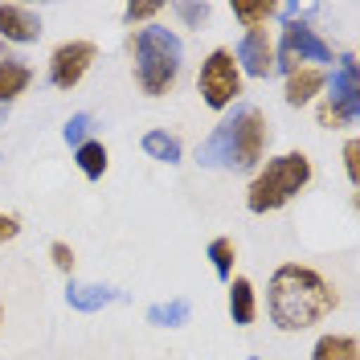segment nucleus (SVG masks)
Returning <instances> with one entry per match:
<instances>
[{"label": "nucleus", "instance_id": "nucleus-3", "mask_svg": "<svg viewBox=\"0 0 360 360\" xmlns=\"http://www.w3.org/2000/svg\"><path fill=\"white\" fill-rule=\"evenodd\" d=\"M131 58H135V82L143 94H168L180 78V58H184V45L172 29L164 25H143L131 37Z\"/></svg>", "mask_w": 360, "mask_h": 360}, {"label": "nucleus", "instance_id": "nucleus-17", "mask_svg": "<svg viewBox=\"0 0 360 360\" xmlns=\"http://www.w3.org/2000/svg\"><path fill=\"white\" fill-rule=\"evenodd\" d=\"M188 299H168V303H156V307H148V323H156V328H184L188 323Z\"/></svg>", "mask_w": 360, "mask_h": 360}, {"label": "nucleus", "instance_id": "nucleus-9", "mask_svg": "<svg viewBox=\"0 0 360 360\" xmlns=\"http://www.w3.org/2000/svg\"><path fill=\"white\" fill-rule=\"evenodd\" d=\"M328 103H332L348 123H356V115H360V82H356V62H352V58H344V62L332 70V94H328Z\"/></svg>", "mask_w": 360, "mask_h": 360}, {"label": "nucleus", "instance_id": "nucleus-5", "mask_svg": "<svg viewBox=\"0 0 360 360\" xmlns=\"http://www.w3.org/2000/svg\"><path fill=\"white\" fill-rule=\"evenodd\" d=\"M197 90H201L205 107H213V111L233 107V98L242 94V70H238V62H233L229 49H213V53L201 62Z\"/></svg>", "mask_w": 360, "mask_h": 360}, {"label": "nucleus", "instance_id": "nucleus-24", "mask_svg": "<svg viewBox=\"0 0 360 360\" xmlns=\"http://www.w3.org/2000/svg\"><path fill=\"white\" fill-rule=\"evenodd\" d=\"M344 168H348V180L356 184V180H360V143H356V139H348V143H344Z\"/></svg>", "mask_w": 360, "mask_h": 360}, {"label": "nucleus", "instance_id": "nucleus-20", "mask_svg": "<svg viewBox=\"0 0 360 360\" xmlns=\"http://www.w3.org/2000/svg\"><path fill=\"white\" fill-rule=\"evenodd\" d=\"M233 258H238L233 238H213V242H209V262H213V270H217V278H221V283L233 278Z\"/></svg>", "mask_w": 360, "mask_h": 360}, {"label": "nucleus", "instance_id": "nucleus-22", "mask_svg": "<svg viewBox=\"0 0 360 360\" xmlns=\"http://www.w3.org/2000/svg\"><path fill=\"white\" fill-rule=\"evenodd\" d=\"M172 13L180 17L184 29H201L209 21V13H213V4H172Z\"/></svg>", "mask_w": 360, "mask_h": 360}, {"label": "nucleus", "instance_id": "nucleus-8", "mask_svg": "<svg viewBox=\"0 0 360 360\" xmlns=\"http://www.w3.org/2000/svg\"><path fill=\"white\" fill-rule=\"evenodd\" d=\"M238 70H246L254 78H266L274 70V41H270L266 29H250L246 37L238 41V53H233Z\"/></svg>", "mask_w": 360, "mask_h": 360}, {"label": "nucleus", "instance_id": "nucleus-27", "mask_svg": "<svg viewBox=\"0 0 360 360\" xmlns=\"http://www.w3.org/2000/svg\"><path fill=\"white\" fill-rule=\"evenodd\" d=\"M4 115H8V111H4V107H0V127H4Z\"/></svg>", "mask_w": 360, "mask_h": 360}, {"label": "nucleus", "instance_id": "nucleus-1", "mask_svg": "<svg viewBox=\"0 0 360 360\" xmlns=\"http://www.w3.org/2000/svg\"><path fill=\"white\" fill-rule=\"evenodd\" d=\"M336 303H340L336 287L311 266L287 262V266H278L270 274L266 307H270L274 328H283V332H303V328L323 323L336 311Z\"/></svg>", "mask_w": 360, "mask_h": 360}, {"label": "nucleus", "instance_id": "nucleus-29", "mask_svg": "<svg viewBox=\"0 0 360 360\" xmlns=\"http://www.w3.org/2000/svg\"><path fill=\"white\" fill-rule=\"evenodd\" d=\"M250 360H258V356H250Z\"/></svg>", "mask_w": 360, "mask_h": 360}, {"label": "nucleus", "instance_id": "nucleus-16", "mask_svg": "<svg viewBox=\"0 0 360 360\" xmlns=\"http://www.w3.org/2000/svg\"><path fill=\"white\" fill-rule=\"evenodd\" d=\"M311 360H360L356 356V340L352 336H319L311 348Z\"/></svg>", "mask_w": 360, "mask_h": 360}, {"label": "nucleus", "instance_id": "nucleus-25", "mask_svg": "<svg viewBox=\"0 0 360 360\" xmlns=\"http://www.w3.org/2000/svg\"><path fill=\"white\" fill-rule=\"evenodd\" d=\"M49 258H53V266L58 270H74V250L66 246V242H49Z\"/></svg>", "mask_w": 360, "mask_h": 360}, {"label": "nucleus", "instance_id": "nucleus-21", "mask_svg": "<svg viewBox=\"0 0 360 360\" xmlns=\"http://www.w3.org/2000/svg\"><path fill=\"white\" fill-rule=\"evenodd\" d=\"M90 123H94V119H90L86 111L70 115V119H66V127H62V139H66L70 148H82V143L90 139Z\"/></svg>", "mask_w": 360, "mask_h": 360}, {"label": "nucleus", "instance_id": "nucleus-18", "mask_svg": "<svg viewBox=\"0 0 360 360\" xmlns=\"http://www.w3.org/2000/svg\"><path fill=\"white\" fill-rule=\"evenodd\" d=\"M143 152L152 160H160V164H180V139L176 135H168V131H148L143 135Z\"/></svg>", "mask_w": 360, "mask_h": 360}, {"label": "nucleus", "instance_id": "nucleus-7", "mask_svg": "<svg viewBox=\"0 0 360 360\" xmlns=\"http://www.w3.org/2000/svg\"><path fill=\"white\" fill-rule=\"evenodd\" d=\"M94 58H98L94 41H62L49 53V82L58 90H74L86 78V70L94 66Z\"/></svg>", "mask_w": 360, "mask_h": 360}, {"label": "nucleus", "instance_id": "nucleus-12", "mask_svg": "<svg viewBox=\"0 0 360 360\" xmlns=\"http://www.w3.org/2000/svg\"><path fill=\"white\" fill-rule=\"evenodd\" d=\"M66 303L74 311H103V307H111L119 303V291L115 287H103V283H70L66 287Z\"/></svg>", "mask_w": 360, "mask_h": 360}, {"label": "nucleus", "instance_id": "nucleus-6", "mask_svg": "<svg viewBox=\"0 0 360 360\" xmlns=\"http://www.w3.org/2000/svg\"><path fill=\"white\" fill-rule=\"evenodd\" d=\"M307 62H332V45L323 41L307 21H291L283 29V37L274 45V66L278 70H299Z\"/></svg>", "mask_w": 360, "mask_h": 360}, {"label": "nucleus", "instance_id": "nucleus-2", "mask_svg": "<svg viewBox=\"0 0 360 360\" xmlns=\"http://www.w3.org/2000/svg\"><path fill=\"white\" fill-rule=\"evenodd\" d=\"M266 143H270L266 115L258 111V107H250V103H238L201 139L197 164L201 168H238L242 172V168H254L258 160L266 156Z\"/></svg>", "mask_w": 360, "mask_h": 360}, {"label": "nucleus", "instance_id": "nucleus-28", "mask_svg": "<svg viewBox=\"0 0 360 360\" xmlns=\"http://www.w3.org/2000/svg\"><path fill=\"white\" fill-rule=\"evenodd\" d=\"M0 323H4V307H0Z\"/></svg>", "mask_w": 360, "mask_h": 360}, {"label": "nucleus", "instance_id": "nucleus-4", "mask_svg": "<svg viewBox=\"0 0 360 360\" xmlns=\"http://www.w3.org/2000/svg\"><path fill=\"white\" fill-rule=\"evenodd\" d=\"M311 184V160L303 152H283V156L266 160V168L250 180L246 205L250 213H274L291 201L295 193H303Z\"/></svg>", "mask_w": 360, "mask_h": 360}, {"label": "nucleus", "instance_id": "nucleus-11", "mask_svg": "<svg viewBox=\"0 0 360 360\" xmlns=\"http://www.w3.org/2000/svg\"><path fill=\"white\" fill-rule=\"evenodd\" d=\"M323 82H328V74L319 66H299L287 74V90H283V98L291 103V107H307L315 94L323 90Z\"/></svg>", "mask_w": 360, "mask_h": 360}, {"label": "nucleus", "instance_id": "nucleus-14", "mask_svg": "<svg viewBox=\"0 0 360 360\" xmlns=\"http://www.w3.org/2000/svg\"><path fill=\"white\" fill-rule=\"evenodd\" d=\"M229 315H233V323H254V315H258V299H254V283L250 278H229Z\"/></svg>", "mask_w": 360, "mask_h": 360}, {"label": "nucleus", "instance_id": "nucleus-15", "mask_svg": "<svg viewBox=\"0 0 360 360\" xmlns=\"http://www.w3.org/2000/svg\"><path fill=\"white\" fill-rule=\"evenodd\" d=\"M278 13V4L274 0H233V17L250 29H266V21Z\"/></svg>", "mask_w": 360, "mask_h": 360}, {"label": "nucleus", "instance_id": "nucleus-13", "mask_svg": "<svg viewBox=\"0 0 360 360\" xmlns=\"http://www.w3.org/2000/svg\"><path fill=\"white\" fill-rule=\"evenodd\" d=\"M29 82H33L29 66H21L17 58H0V107L4 111H8V103H17L29 90Z\"/></svg>", "mask_w": 360, "mask_h": 360}, {"label": "nucleus", "instance_id": "nucleus-26", "mask_svg": "<svg viewBox=\"0 0 360 360\" xmlns=\"http://www.w3.org/2000/svg\"><path fill=\"white\" fill-rule=\"evenodd\" d=\"M21 233V217H13V213H0V246L4 242H13Z\"/></svg>", "mask_w": 360, "mask_h": 360}, {"label": "nucleus", "instance_id": "nucleus-23", "mask_svg": "<svg viewBox=\"0 0 360 360\" xmlns=\"http://www.w3.org/2000/svg\"><path fill=\"white\" fill-rule=\"evenodd\" d=\"M156 17H160L156 0H135V4L123 8V21H127V25H148V21H156Z\"/></svg>", "mask_w": 360, "mask_h": 360}, {"label": "nucleus", "instance_id": "nucleus-10", "mask_svg": "<svg viewBox=\"0 0 360 360\" xmlns=\"http://www.w3.org/2000/svg\"><path fill=\"white\" fill-rule=\"evenodd\" d=\"M41 37V17L25 4H0V41L29 45Z\"/></svg>", "mask_w": 360, "mask_h": 360}, {"label": "nucleus", "instance_id": "nucleus-19", "mask_svg": "<svg viewBox=\"0 0 360 360\" xmlns=\"http://www.w3.org/2000/svg\"><path fill=\"white\" fill-rule=\"evenodd\" d=\"M74 160H78L82 176H90V180H98L107 172V148H103L98 139H86L82 148H74Z\"/></svg>", "mask_w": 360, "mask_h": 360}]
</instances>
